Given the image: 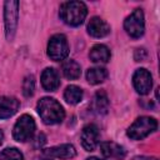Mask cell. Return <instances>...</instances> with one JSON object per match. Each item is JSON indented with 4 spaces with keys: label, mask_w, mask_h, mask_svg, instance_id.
I'll list each match as a JSON object with an SVG mask.
<instances>
[{
    "label": "cell",
    "mask_w": 160,
    "mask_h": 160,
    "mask_svg": "<svg viewBox=\"0 0 160 160\" xmlns=\"http://www.w3.org/2000/svg\"><path fill=\"white\" fill-rule=\"evenodd\" d=\"M35 128H36V125H35L32 116L24 114L15 122L14 129H12V136L19 142L29 141L32 139V136L35 134Z\"/></svg>",
    "instance_id": "5b68a950"
},
{
    "label": "cell",
    "mask_w": 160,
    "mask_h": 160,
    "mask_svg": "<svg viewBox=\"0 0 160 160\" xmlns=\"http://www.w3.org/2000/svg\"><path fill=\"white\" fill-rule=\"evenodd\" d=\"M19 20V1L10 0L4 4V24H5V35L9 41H12Z\"/></svg>",
    "instance_id": "277c9868"
},
{
    "label": "cell",
    "mask_w": 160,
    "mask_h": 160,
    "mask_svg": "<svg viewBox=\"0 0 160 160\" xmlns=\"http://www.w3.org/2000/svg\"><path fill=\"white\" fill-rule=\"evenodd\" d=\"M64 99L71 105L79 104L82 99V90L76 85H69L64 91Z\"/></svg>",
    "instance_id": "d6986e66"
},
{
    "label": "cell",
    "mask_w": 160,
    "mask_h": 160,
    "mask_svg": "<svg viewBox=\"0 0 160 160\" xmlns=\"http://www.w3.org/2000/svg\"><path fill=\"white\" fill-rule=\"evenodd\" d=\"M124 29L134 39L140 38L145 31L144 12L141 9H135L124 21Z\"/></svg>",
    "instance_id": "52a82bcc"
},
{
    "label": "cell",
    "mask_w": 160,
    "mask_h": 160,
    "mask_svg": "<svg viewBox=\"0 0 160 160\" xmlns=\"http://www.w3.org/2000/svg\"><path fill=\"white\" fill-rule=\"evenodd\" d=\"M20 102L14 96H1L0 98V119H8L12 116L19 110Z\"/></svg>",
    "instance_id": "5bb4252c"
},
{
    "label": "cell",
    "mask_w": 160,
    "mask_h": 160,
    "mask_svg": "<svg viewBox=\"0 0 160 160\" xmlns=\"http://www.w3.org/2000/svg\"><path fill=\"white\" fill-rule=\"evenodd\" d=\"M92 109L95 112L104 115L108 112L109 110V98L106 95V92L104 90H99L96 91L94 100H92Z\"/></svg>",
    "instance_id": "2e32d148"
},
{
    "label": "cell",
    "mask_w": 160,
    "mask_h": 160,
    "mask_svg": "<svg viewBox=\"0 0 160 160\" xmlns=\"http://www.w3.org/2000/svg\"><path fill=\"white\" fill-rule=\"evenodd\" d=\"M41 85L46 91H55L60 85V78L55 69L46 68L41 72Z\"/></svg>",
    "instance_id": "4fadbf2b"
},
{
    "label": "cell",
    "mask_w": 160,
    "mask_h": 160,
    "mask_svg": "<svg viewBox=\"0 0 160 160\" xmlns=\"http://www.w3.org/2000/svg\"><path fill=\"white\" fill-rule=\"evenodd\" d=\"M35 91V78L32 75H28L22 81V94L25 98H30Z\"/></svg>",
    "instance_id": "44dd1931"
},
{
    "label": "cell",
    "mask_w": 160,
    "mask_h": 160,
    "mask_svg": "<svg viewBox=\"0 0 160 160\" xmlns=\"http://www.w3.org/2000/svg\"><path fill=\"white\" fill-rule=\"evenodd\" d=\"M132 160H158V159L152 156H135L132 158Z\"/></svg>",
    "instance_id": "cb8c5ba5"
},
{
    "label": "cell",
    "mask_w": 160,
    "mask_h": 160,
    "mask_svg": "<svg viewBox=\"0 0 160 160\" xmlns=\"http://www.w3.org/2000/svg\"><path fill=\"white\" fill-rule=\"evenodd\" d=\"M38 160H52V158H49V156H45V155H42L40 159H38Z\"/></svg>",
    "instance_id": "d4e9b609"
},
{
    "label": "cell",
    "mask_w": 160,
    "mask_h": 160,
    "mask_svg": "<svg viewBox=\"0 0 160 160\" xmlns=\"http://www.w3.org/2000/svg\"><path fill=\"white\" fill-rule=\"evenodd\" d=\"M42 155L52 158V159L56 158V159H61V160H69V159H72L76 156V150H75L74 145H71V144H61L58 146L44 149Z\"/></svg>",
    "instance_id": "30bf717a"
},
{
    "label": "cell",
    "mask_w": 160,
    "mask_h": 160,
    "mask_svg": "<svg viewBox=\"0 0 160 160\" xmlns=\"http://www.w3.org/2000/svg\"><path fill=\"white\" fill-rule=\"evenodd\" d=\"M89 58L92 62H108L110 60V50L102 44H96L90 49Z\"/></svg>",
    "instance_id": "9a60e30c"
},
{
    "label": "cell",
    "mask_w": 160,
    "mask_h": 160,
    "mask_svg": "<svg viewBox=\"0 0 160 160\" xmlns=\"http://www.w3.org/2000/svg\"><path fill=\"white\" fill-rule=\"evenodd\" d=\"M0 160H24V155L16 148H6L0 152Z\"/></svg>",
    "instance_id": "ffe728a7"
},
{
    "label": "cell",
    "mask_w": 160,
    "mask_h": 160,
    "mask_svg": "<svg viewBox=\"0 0 160 160\" xmlns=\"http://www.w3.org/2000/svg\"><path fill=\"white\" fill-rule=\"evenodd\" d=\"M69 55V44L62 34H55L50 38L48 44V56L54 61L66 59Z\"/></svg>",
    "instance_id": "8992f818"
},
{
    "label": "cell",
    "mask_w": 160,
    "mask_h": 160,
    "mask_svg": "<svg viewBox=\"0 0 160 160\" xmlns=\"http://www.w3.org/2000/svg\"><path fill=\"white\" fill-rule=\"evenodd\" d=\"M59 15L70 26H79L88 15V8L82 1H66L61 4Z\"/></svg>",
    "instance_id": "7a4b0ae2"
},
{
    "label": "cell",
    "mask_w": 160,
    "mask_h": 160,
    "mask_svg": "<svg viewBox=\"0 0 160 160\" xmlns=\"http://www.w3.org/2000/svg\"><path fill=\"white\" fill-rule=\"evenodd\" d=\"M88 32L92 38H104L110 32V25L99 16H94L88 22Z\"/></svg>",
    "instance_id": "8fae6325"
},
{
    "label": "cell",
    "mask_w": 160,
    "mask_h": 160,
    "mask_svg": "<svg viewBox=\"0 0 160 160\" xmlns=\"http://www.w3.org/2000/svg\"><path fill=\"white\" fill-rule=\"evenodd\" d=\"M62 74L66 79L69 80H76L80 78L81 75V68H80V64L76 62L75 60H66L62 62Z\"/></svg>",
    "instance_id": "e0dca14e"
},
{
    "label": "cell",
    "mask_w": 160,
    "mask_h": 160,
    "mask_svg": "<svg viewBox=\"0 0 160 160\" xmlns=\"http://www.w3.org/2000/svg\"><path fill=\"white\" fill-rule=\"evenodd\" d=\"M106 78H108V70L105 68L96 66V68H90L86 71V80L91 85L101 84L106 80Z\"/></svg>",
    "instance_id": "ac0fdd59"
},
{
    "label": "cell",
    "mask_w": 160,
    "mask_h": 160,
    "mask_svg": "<svg viewBox=\"0 0 160 160\" xmlns=\"http://www.w3.org/2000/svg\"><path fill=\"white\" fill-rule=\"evenodd\" d=\"M100 149H101V154L105 158L109 159H118V160H122L126 156V150L124 146L114 142V141H105L100 144Z\"/></svg>",
    "instance_id": "7c38bea8"
},
{
    "label": "cell",
    "mask_w": 160,
    "mask_h": 160,
    "mask_svg": "<svg viewBox=\"0 0 160 160\" xmlns=\"http://www.w3.org/2000/svg\"><path fill=\"white\" fill-rule=\"evenodd\" d=\"M36 110L41 120L48 125H55L64 120L65 110L61 104L54 98H42L36 105Z\"/></svg>",
    "instance_id": "6da1fadb"
},
{
    "label": "cell",
    "mask_w": 160,
    "mask_h": 160,
    "mask_svg": "<svg viewBox=\"0 0 160 160\" xmlns=\"http://www.w3.org/2000/svg\"><path fill=\"white\" fill-rule=\"evenodd\" d=\"M158 129V121L151 116L138 118L128 129L126 135L132 140H142Z\"/></svg>",
    "instance_id": "3957f363"
},
{
    "label": "cell",
    "mask_w": 160,
    "mask_h": 160,
    "mask_svg": "<svg viewBox=\"0 0 160 160\" xmlns=\"http://www.w3.org/2000/svg\"><path fill=\"white\" fill-rule=\"evenodd\" d=\"M2 140H4V132H2V130L0 129V145L2 144Z\"/></svg>",
    "instance_id": "484cf974"
},
{
    "label": "cell",
    "mask_w": 160,
    "mask_h": 160,
    "mask_svg": "<svg viewBox=\"0 0 160 160\" xmlns=\"http://www.w3.org/2000/svg\"><path fill=\"white\" fill-rule=\"evenodd\" d=\"M86 160H102V159H99V158H96V156H91V158H88Z\"/></svg>",
    "instance_id": "4316f807"
},
{
    "label": "cell",
    "mask_w": 160,
    "mask_h": 160,
    "mask_svg": "<svg viewBox=\"0 0 160 160\" xmlns=\"http://www.w3.org/2000/svg\"><path fill=\"white\" fill-rule=\"evenodd\" d=\"M99 129L94 124H89L81 130V145L86 151H94L99 144Z\"/></svg>",
    "instance_id": "9c48e42d"
},
{
    "label": "cell",
    "mask_w": 160,
    "mask_h": 160,
    "mask_svg": "<svg viewBox=\"0 0 160 160\" xmlns=\"http://www.w3.org/2000/svg\"><path fill=\"white\" fill-rule=\"evenodd\" d=\"M146 56H148V52H146V50H145L144 48L136 49L135 52H134V59H135L136 61H144V60L146 59Z\"/></svg>",
    "instance_id": "7402d4cb"
},
{
    "label": "cell",
    "mask_w": 160,
    "mask_h": 160,
    "mask_svg": "<svg viewBox=\"0 0 160 160\" xmlns=\"http://www.w3.org/2000/svg\"><path fill=\"white\" fill-rule=\"evenodd\" d=\"M46 142V138L44 134H39L36 136V140H35V148H41L44 144Z\"/></svg>",
    "instance_id": "603a6c76"
},
{
    "label": "cell",
    "mask_w": 160,
    "mask_h": 160,
    "mask_svg": "<svg viewBox=\"0 0 160 160\" xmlns=\"http://www.w3.org/2000/svg\"><path fill=\"white\" fill-rule=\"evenodd\" d=\"M132 85H134L135 90L140 95L149 94L150 90H151V86H152V76H151V74L144 68L138 69L132 75Z\"/></svg>",
    "instance_id": "ba28073f"
}]
</instances>
